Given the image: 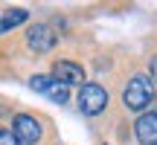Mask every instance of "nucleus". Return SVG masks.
<instances>
[{
  "label": "nucleus",
  "mask_w": 157,
  "mask_h": 145,
  "mask_svg": "<svg viewBox=\"0 0 157 145\" xmlns=\"http://www.w3.org/2000/svg\"><path fill=\"white\" fill-rule=\"evenodd\" d=\"M154 99V81L148 76H134L128 84H125V93H122V102L128 110H146Z\"/></svg>",
  "instance_id": "nucleus-1"
},
{
  "label": "nucleus",
  "mask_w": 157,
  "mask_h": 145,
  "mask_svg": "<svg viewBox=\"0 0 157 145\" xmlns=\"http://www.w3.org/2000/svg\"><path fill=\"white\" fill-rule=\"evenodd\" d=\"M105 107H108L105 87H99V84H84V87L78 90V110H82V113L96 116V113H102Z\"/></svg>",
  "instance_id": "nucleus-2"
},
{
  "label": "nucleus",
  "mask_w": 157,
  "mask_h": 145,
  "mask_svg": "<svg viewBox=\"0 0 157 145\" xmlns=\"http://www.w3.org/2000/svg\"><path fill=\"white\" fill-rule=\"evenodd\" d=\"M12 134H15V139L21 145H35L41 139V125L35 116H29V113H17L15 119H12Z\"/></svg>",
  "instance_id": "nucleus-3"
},
{
  "label": "nucleus",
  "mask_w": 157,
  "mask_h": 145,
  "mask_svg": "<svg viewBox=\"0 0 157 145\" xmlns=\"http://www.w3.org/2000/svg\"><path fill=\"white\" fill-rule=\"evenodd\" d=\"M26 44H29V50H32V52H50L52 46L58 44V35L52 32L47 23H38V26H32L26 32Z\"/></svg>",
  "instance_id": "nucleus-4"
},
{
  "label": "nucleus",
  "mask_w": 157,
  "mask_h": 145,
  "mask_svg": "<svg viewBox=\"0 0 157 145\" xmlns=\"http://www.w3.org/2000/svg\"><path fill=\"white\" fill-rule=\"evenodd\" d=\"M50 78L58 81L61 87H67V84H82L84 81V70L78 67V64H73V61H56Z\"/></svg>",
  "instance_id": "nucleus-5"
},
{
  "label": "nucleus",
  "mask_w": 157,
  "mask_h": 145,
  "mask_svg": "<svg viewBox=\"0 0 157 145\" xmlns=\"http://www.w3.org/2000/svg\"><path fill=\"white\" fill-rule=\"evenodd\" d=\"M134 134L143 145H157V113H143L134 125Z\"/></svg>",
  "instance_id": "nucleus-6"
},
{
  "label": "nucleus",
  "mask_w": 157,
  "mask_h": 145,
  "mask_svg": "<svg viewBox=\"0 0 157 145\" xmlns=\"http://www.w3.org/2000/svg\"><path fill=\"white\" fill-rule=\"evenodd\" d=\"M23 20H26V9H9L3 17H0V35L9 32V29L17 26V23H23Z\"/></svg>",
  "instance_id": "nucleus-7"
},
{
  "label": "nucleus",
  "mask_w": 157,
  "mask_h": 145,
  "mask_svg": "<svg viewBox=\"0 0 157 145\" xmlns=\"http://www.w3.org/2000/svg\"><path fill=\"white\" fill-rule=\"evenodd\" d=\"M0 145H21V142L15 139V134H12V131L0 128Z\"/></svg>",
  "instance_id": "nucleus-8"
},
{
  "label": "nucleus",
  "mask_w": 157,
  "mask_h": 145,
  "mask_svg": "<svg viewBox=\"0 0 157 145\" xmlns=\"http://www.w3.org/2000/svg\"><path fill=\"white\" fill-rule=\"evenodd\" d=\"M148 67H151V78H154V81H157V55L151 58V64H148Z\"/></svg>",
  "instance_id": "nucleus-9"
}]
</instances>
